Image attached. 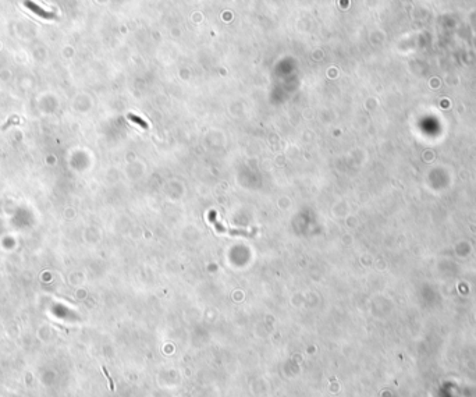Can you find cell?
Wrapping results in <instances>:
<instances>
[{"label":"cell","mask_w":476,"mask_h":397,"mask_svg":"<svg viewBox=\"0 0 476 397\" xmlns=\"http://www.w3.org/2000/svg\"><path fill=\"white\" fill-rule=\"evenodd\" d=\"M24 6H25L27 9L31 10L32 13H35L36 16L45 18V20H52V18H54V13L46 11V10L42 9L41 6H38L36 3H34L32 0H24Z\"/></svg>","instance_id":"cell-1"},{"label":"cell","mask_w":476,"mask_h":397,"mask_svg":"<svg viewBox=\"0 0 476 397\" xmlns=\"http://www.w3.org/2000/svg\"><path fill=\"white\" fill-rule=\"evenodd\" d=\"M128 118L133 121V123H135V124H138V126H141L142 128H148V124L145 123L144 120L141 117H138V116H135V115H128Z\"/></svg>","instance_id":"cell-2"}]
</instances>
